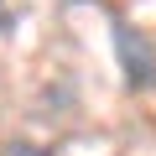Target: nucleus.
Segmentation results:
<instances>
[{"label": "nucleus", "mask_w": 156, "mask_h": 156, "mask_svg": "<svg viewBox=\"0 0 156 156\" xmlns=\"http://www.w3.org/2000/svg\"><path fill=\"white\" fill-rule=\"evenodd\" d=\"M115 52H120V68H125V89L130 94H146L156 89V42L125 21H115Z\"/></svg>", "instance_id": "obj_1"}, {"label": "nucleus", "mask_w": 156, "mask_h": 156, "mask_svg": "<svg viewBox=\"0 0 156 156\" xmlns=\"http://www.w3.org/2000/svg\"><path fill=\"white\" fill-rule=\"evenodd\" d=\"M11 21H16V16H11V5L0 0V31H11Z\"/></svg>", "instance_id": "obj_3"}, {"label": "nucleus", "mask_w": 156, "mask_h": 156, "mask_svg": "<svg viewBox=\"0 0 156 156\" xmlns=\"http://www.w3.org/2000/svg\"><path fill=\"white\" fill-rule=\"evenodd\" d=\"M5 156H42V151H37L31 140H16V146H5Z\"/></svg>", "instance_id": "obj_2"}]
</instances>
